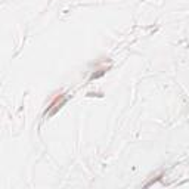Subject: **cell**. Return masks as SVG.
Here are the masks:
<instances>
[{
	"label": "cell",
	"instance_id": "1",
	"mask_svg": "<svg viewBox=\"0 0 189 189\" xmlns=\"http://www.w3.org/2000/svg\"><path fill=\"white\" fill-rule=\"evenodd\" d=\"M65 99H67V98H65L64 95L56 96V98L53 99V102L49 105V108H47V111H46V114H47V115H53L55 112H56V111H58V109H59L62 105L65 104Z\"/></svg>",
	"mask_w": 189,
	"mask_h": 189
}]
</instances>
